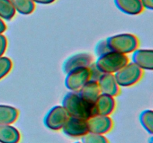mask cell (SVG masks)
Here are the masks:
<instances>
[{
    "label": "cell",
    "instance_id": "1",
    "mask_svg": "<svg viewBox=\"0 0 153 143\" xmlns=\"http://www.w3.org/2000/svg\"><path fill=\"white\" fill-rule=\"evenodd\" d=\"M70 116L88 120L94 115V104L84 100L77 92H69L64 95L62 104Z\"/></svg>",
    "mask_w": 153,
    "mask_h": 143
},
{
    "label": "cell",
    "instance_id": "2",
    "mask_svg": "<svg viewBox=\"0 0 153 143\" xmlns=\"http://www.w3.org/2000/svg\"><path fill=\"white\" fill-rule=\"evenodd\" d=\"M129 62L128 56L114 52H108L98 57L94 63L102 73L114 74Z\"/></svg>",
    "mask_w": 153,
    "mask_h": 143
},
{
    "label": "cell",
    "instance_id": "3",
    "mask_svg": "<svg viewBox=\"0 0 153 143\" xmlns=\"http://www.w3.org/2000/svg\"><path fill=\"white\" fill-rule=\"evenodd\" d=\"M111 52H117L123 55L132 53L138 48L139 40L132 34H119L108 37L105 40Z\"/></svg>",
    "mask_w": 153,
    "mask_h": 143
},
{
    "label": "cell",
    "instance_id": "4",
    "mask_svg": "<svg viewBox=\"0 0 153 143\" xmlns=\"http://www.w3.org/2000/svg\"><path fill=\"white\" fill-rule=\"evenodd\" d=\"M143 72L133 62H128L119 71L114 74L118 85L128 87L136 84L141 79Z\"/></svg>",
    "mask_w": 153,
    "mask_h": 143
},
{
    "label": "cell",
    "instance_id": "5",
    "mask_svg": "<svg viewBox=\"0 0 153 143\" xmlns=\"http://www.w3.org/2000/svg\"><path fill=\"white\" fill-rule=\"evenodd\" d=\"M69 115L62 105H56L50 109L45 116L43 124L52 130H60L69 118Z\"/></svg>",
    "mask_w": 153,
    "mask_h": 143
},
{
    "label": "cell",
    "instance_id": "6",
    "mask_svg": "<svg viewBox=\"0 0 153 143\" xmlns=\"http://www.w3.org/2000/svg\"><path fill=\"white\" fill-rule=\"evenodd\" d=\"M65 86L71 92H78L88 80H90L89 68H82L67 73Z\"/></svg>",
    "mask_w": 153,
    "mask_h": 143
},
{
    "label": "cell",
    "instance_id": "7",
    "mask_svg": "<svg viewBox=\"0 0 153 143\" xmlns=\"http://www.w3.org/2000/svg\"><path fill=\"white\" fill-rule=\"evenodd\" d=\"M63 133L72 138H79L89 132L87 120L69 116L63 128Z\"/></svg>",
    "mask_w": 153,
    "mask_h": 143
},
{
    "label": "cell",
    "instance_id": "8",
    "mask_svg": "<svg viewBox=\"0 0 153 143\" xmlns=\"http://www.w3.org/2000/svg\"><path fill=\"white\" fill-rule=\"evenodd\" d=\"M87 122L90 133L102 135L110 132L114 126L113 120L110 116L94 115L87 120Z\"/></svg>",
    "mask_w": 153,
    "mask_h": 143
},
{
    "label": "cell",
    "instance_id": "9",
    "mask_svg": "<svg viewBox=\"0 0 153 143\" xmlns=\"http://www.w3.org/2000/svg\"><path fill=\"white\" fill-rule=\"evenodd\" d=\"M94 63V57L89 53H78L67 58L63 63V72L65 74L82 68H88Z\"/></svg>",
    "mask_w": 153,
    "mask_h": 143
},
{
    "label": "cell",
    "instance_id": "10",
    "mask_svg": "<svg viewBox=\"0 0 153 143\" xmlns=\"http://www.w3.org/2000/svg\"><path fill=\"white\" fill-rule=\"evenodd\" d=\"M97 83L102 94L115 97L120 92V86L118 85L114 74L102 73L97 80Z\"/></svg>",
    "mask_w": 153,
    "mask_h": 143
},
{
    "label": "cell",
    "instance_id": "11",
    "mask_svg": "<svg viewBox=\"0 0 153 143\" xmlns=\"http://www.w3.org/2000/svg\"><path fill=\"white\" fill-rule=\"evenodd\" d=\"M116 107V101L114 97L100 94L94 104V115L110 116Z\"/></svg>",
    "mask_w": 153,
    "mask_h": 143
},
{
    "label": "cell",
    "instance_id": "12",
    "mask_svg": "<svg viewBox=\"0 0 153 143\" xmlns=\"http://www.w3.org/2000/svg\"><path fill=\"white\" fill-rule=\"evenodd\" d=\"M132 62L142 70L153 69V51L152 49H137L132 52Z\"/></svg>",
    "mask_w": 153,
    "mask_h": 143
},
{
    "label": "cell",
    "instance_id": "13",
    "mask_svg": "<svg viewBox=\"0 0 153 143\" xmlns=\"http://www.w3.org/2000/svg\"><path fill=\"white\" fill-rule=\"evenodd\" d=\"M115 6L123 12L128 15H138L143 10L141 0H114Z\"/></svg>",
    "mask_w": 153,
    "mask_h": 143
},
{
    "label": "cell",
    "instance_id": "14",
    "mask_svg": "<svg viewBox=\"0 0 153 143\" xmlns=\"http://www.w3.org/2000/svg\"><path fill=\"white\" fill-rule=\"evenodd\" d=\"M77 92L84 100L92 104L101 94L97 81L91 80H88Z\"/></svg>",
    "mask_w": 153,
    "mask_h": 143
},
{
    "label": "cell",
    "instance_id": "15",
    "mask_svg": "<svg viewBox=\"0 0 153 143\" xmlns=\"http://www.w3.org/2000/svg\"><path fill=\"white\" fill-rule=\"evenodd\" d=\"M20 139L17 128L11 125H0V143H19Z\"/></svg>",
    "mask_w": 153,
    "mask_h": 143
},
{
    "label": "cell",
    "instance_id": "16",
    "mask_svg": "<svg viewBox=\"0 0 153 143\" xmlns=\"http://www.w3.org/2000/svg\"><path fill=\"white\" fill-rule=\"evenodd\" d=\"M19 117V110L14 107L0 104V125H12Z\"/></svg>",
    "mask_w": 153,
    "mask_h": 143
},
{
    "label": "cell",
    "instance_id": "17",
    "mask_svg": "<svg viewBox=\"0 0 153 143\" xmlns=\"http://www.w3.org/2000/svg\"><path fill=\"white\" fill-rule=\"evenodd\" d=\"M15 11L22 15H29L35 10V3L32 0H10Z\"/></svg>",
    "mask_w": 153,
    "mask_h": 143
},
{
    "label": "cell",
    "instance_id": "18",
    "mask_svg": "<svg viewBox=\"0 0 153 143\" xmlns=\"http://www.w3.org/2000/svg\"><path fill=\"white\" fill-rule=\"evenodd\" d=\"M16 11L10 0H0V18L10 21L14 17Z\"/></svg>",
    "mask_w": 153,
    "mask_h": 143
},
{
    "label": "cell",
    "instance_id": "19",
    "mask_svg": "<svg viewBox=\"0 0 153 143\" xmlns=\"http://www.w3.org/2000/svg\"><path fill=\"white\" fill-rule=\"evenodd\" d=\"M139 121L145 130L152 135L153 133V111L152 110H143L139 116Z\"/></svg>",
    "mask_w": 153,
    "mask_h": 143
},
{
    "label": "cell",
    "instance_id": "20",
    "mask_svg": "<svg viewBox=\"0 0 153 143\" xmlns=\"http://www.w3.org/2000/svg\"><path fill=\"white\" fill-rule=\"evenodd\" d=\"M81 138H82L81 143H110L105 135L93 133L90 132Z\"/></svg>",
    "mask_w": 153,
    "mask_h": 143
},
{
    "label": "cell",
    "instance_id": "21",
    "mask_svg": "<svg viewBox=\"0 0 153 143\" xmlns=\"http://www.w3.org/2000/svg\"><path fill=\"white\" fill-rule=\"evenodd\" d=\"M13 67L11 60L7 57H0V80L5 77Z\"/></svg>",
    "mask_w": 153,
    "mask_h": 143
},
{
    "label": "cell",
    "instance_id": "22",
    "mask_svg": "<svg viewBox=\"0 0 153 143\" xmlns=\"http://www.w3.org/2000/svg\"><path fill=\"white\" fill-rule=\"evenodd\" d=\"M108 52H111V51L109 50L108 47L105 40H101V41H100L98 43H97V46H96L95 52L98 57Z\"/></svg>",
    "mask_w": 153,
    "mask_h": 143
},
{
    "label": "cell",
    "instance_id": "23",
    "mask_svg": "<svg viewBox=\"0 0 153 143\" xmlns=\"http://www.w3.org/2000/svg\"><path fill=\"white\" fill-rule=\"evenodd\" d=\"M88 68H89L90 70V80L97 81L102 73L97 68V66H96L94 63H93Z\"/></svg>",
    "mask_w": 153,
    "mask_h": 143
},
{
    "label": "cell",
    "instance_id": "24",
    "mask_svg": "<svg viewBox=\"0 0 153 143\" xmlns=\"http://www.w3.org/2000/svg\"><path fill=\"white\" fill-rule=\"evenodd\" d=\"M7 40L5 36L2 34H0V57L3 56L4 53L7 49Z\"/></svg>",
    "mask_w": 153,
    "mask_h": 143
},
{
    "label": "cell",
    "instance_id": "25",
    "mask_svg": "<svg viewBox=\"0 0 153 143\" xmlns=\"http://www.w3.org/2000/svg\"><path fill=\"white\" fill-rule=\"evenodd\" d=\"M142 5L143 8L147 10H153V0H141Z\"/></svg>",
    "mask_w": 153,
    "mask_h": 143
},
{
    "label": "cell",
    "instance_id": "26",
    "mask_svg": "<svg viewBox=\"0 0 153 143\" xmlns=\"http://www.w3.org/2000/svg\"><path fill=\"white\" fill-rule=\"evenodd\" d=\"M34 3L40 4H50L55 2L56 0H32Z\"/></svg>",
    "mask_w": 153,
    "mask_h": 143
},
{
    "label": "cell",
    "instance_id": "27",
    "mask_svg": "<svg viewBox=\"0 0 153 143\" xmlns=\"http://www.w3.org/2000/svg\"><path fill=\"white\" fill-rule=\"evenodd\" d=\"M6 29H7V26H6L4 20L0 18V34H3L6 31Z\"/></svg>",
    "mask_w": 153,
    "mask_h": 143
},
{
    "label": "cell",
    "instance_id": "28",
    "mask_svg": "<svg viewBox=\"0 0 153 143\" xmlns=\"http://www.w3.org/2000/svg\"><path fill=\"white\" fill-rule=\"evenodd\" d=\"M74 143H81V142H74Z\"/></svg>",
    "mask_w": 153,
    "mask_h": 143
}]
</instances>
